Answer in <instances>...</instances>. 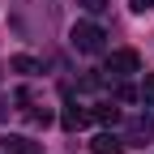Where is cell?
<instances>
[{
  "label": "cell",
  "instance_id": "1",
  "mask_svg": "<svg viewBox=\"0 0 154 154\" xmlns=\"http://www.w3.org/2000/svg\"><path fill=\"white\" fill-rule=\"evenodd\" d=\"M103 26H94V22H77L73 26V47L82 51V56H99L103 51Z\"/></svg>",
  "mask_w": 154,
  "mask_h": 154
},
{
  "label": "cell",
  "instance_id": "2",
  "mask_svg": "<svg viewBox=\"0 0 154 154\" xmlns=\"http://www.w3.org/2000/svg\"><path fill=\"white\" fill-rule=\"evenodd\" d=\"M107 73H111V77L141 73V56L133 51V47H120V51H111V56H107Z\"/></svg>",
  "mask_w": 154,
  "mask_h": 154
},
{
  "label": "cell",
  "instance_id": "3",
  "mask_svg": "<svg viewBox=\"0 0 154 154\" xmlns=\"http://www.w3.org/2000/svg\"><path fill=\"white\" fill-rule=\"evenodd\" d=\"M128 141L133 146L154 141V116H133V120H128Z\"/></svg>",
  "mask_w": 154,
  "mask_h": 154
},
{
  "label": "cell",
  "instance_id": "4",
  "mask_svg": "<svg viewBox=\"0 0 154 154\" xmlns=\"http://www.w3.org/2000/svg\"><path fill=\"white\" fill-rule=\"evenodd\" d=\"M90 154H124V141L116 137V133H99V137L90 141Z\"/></svg>",
  "mask_w": 154,
  "mask_h": 154
},
{
  "label": "cell",
  "instance_id": "5",
  "mask_svg": "<svg viewBox=\"0 0 154 154\" xmlns=\"http://www.w3.org/2000/svg\"><path fill=\"white\" fill-rule=\"evenodd\" d=\"M86 120H90V111H82L77 103H69V107H64V116H60V124H64L69 133H77V128H86Z\"/></svg>",
  "mask_w": 154,
  "mask_h": 154
},
{
  "label": "cell",
  "instance_id": "6",
  "mask_svg": "<svg viewBox=\"0 0 154 154\" xmlns=\"http://www.w3.org/2000/svg\"><path fill=\"white\" fill-rule=\"evenodd\" d=\"M90 120H99V124H116V120H120V107H116V103H99V107L90 111Z\"/></svg>",
  "mask_w": 154,
  "mask_h": 154
},
{
  "label": "cell",
  "instance_id": "7",
  "mask_svg": "<svg viewBox=\"0 0 154 154\" xmlns=\"http://www.w3.org/2000/svg\"><path fill=\"white\" fill-rule=\"evenodd\" d=\"M5 154H34V141L13 133V137H5Z\"/></svg>",
  "mask_w": 154,
  "mask_h": 154
},
{
  "label": "cell",
  "instance_id": "8",
  "mask_svg": "<svg viewBox=\"0 0 154 154\" xmlns=\"http://www.w3.org/2000/svg\"><path fill=\"white\" fill-rule=\"evenodd\" d=\"M141 99H146V107H154V73H146V82H141Z\"/></svg>",
  "mask_w": 154,
  "mask_h": 154
},
{
  "label": "cell",
  "instance_id": "9",
  "mask_svg": "<svg viewBox=\"0 0 154 154\" xmlns=\"http://www.w3.org/2000/svg\"><path fill=\"white\" fill-rule=\"evenodd\" d=\"M13 73H34V60H30V56H17V60H13Z\"/></svg>",
  "mask_w": 154,
  "mask_h": 154
},
{
  "label": "cell",
  "instance_id": "10",
  "mask_svg": "<svg viewBox=\"0 0 154 154\" xmlns=\"http://www.w3.org/2000/svg\"><path fill=\"white\" fill-rule=\"evenodd\" d=\"M116 99H120V103H133V99H137V90H133V86H116Z\"/></svg>",
  "mask_w": 154,
  "mask_h": 154
},
{
  "label": "cell",
  "instance_id": "11",
  "mask_svg": "<svg viewBox=\"0 0 154 154\" xmlns=\"http://www.w3.org/2000/svg\"><path fill=\"white\" fill-rule=\"evenodd\" d=\"M133 9L137 13H154V0H133Z\"/></svg>",
  "mask_w": 154,
  "mask_h": 154
},
{
  "label": "cell",
  "instance_id": "12",
  "mask_svg": "<svg viewBox=\"0 0 154 154\" xmlns=\"http://www.w3.org/2000/svg\"><path fill=\"white\" fill-rule=\"evenodd\" d=\"M82 5H86L90 13H99V9H107V0H82Z\"/></svg>",
  "mask_w": 154,
  "mask_h": 154
}]
</instances>
